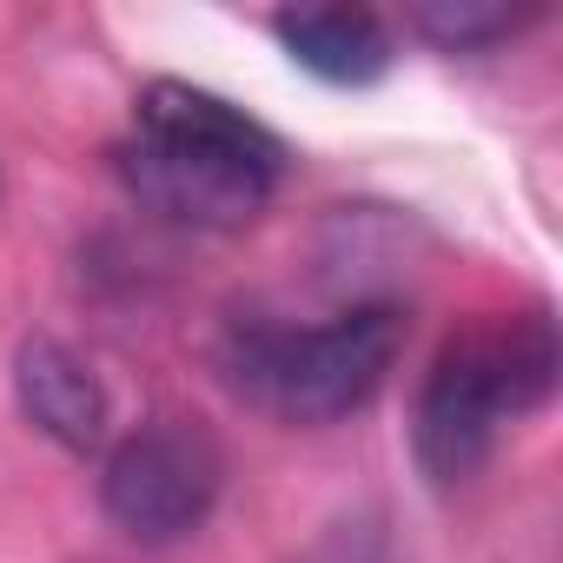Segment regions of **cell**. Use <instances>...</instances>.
I'll list each match as a JSON object with an SVG mask.
<instances>
[{
    "mask_svg": "<svg viewBox=\"0 0 563 563\" xmlns=\"http://www.w3.org/2000/svg\"><path fill=\"white\" fill-rule=\"evenodd\" d=\"M286 166L292 153L272 126L192 80H153L133 100V133L120 146L133 199L199 232L252 225L272 206Z\"/></svg>",
    "mask_w": 563,
    "mask_h": 563,
    "instance_id": "6da1fadb",
    "label": "cell"
},
{
    "mask_svg": "<svg viewBox=\"0 0 563 563\" xmlns=\"http://www.w3.org/2000/svg\"><path fill=\"white\" fill-rule=\"evenodd\" d=\"M556 372H563V345H556V319L543 306L451 332L418 391V418H411V451H418L424 477L431 484L477 477L490 464L504 424L530 418L556 391Z\"/></svg>",
    "mask_w": 563,
    "mask_h": 563,
    "instance_id": "7a4b0ae2",
    "label": "cell"
},
{
    "mask_svg": "<svg viewBox=\"0 0 563 563\" xmlns=\"http://www.w3.org/2000/svg\"><path fill=\"white\" fill-rule=\"evenodd\" d=\"M405 352L398 306H352L325 325H232L219 345L225 385L278 424H339L378 398Z\"/></svg>",
    "mask_w": 563,
    "mask_h": 563,
    "instance_id": "3957f363",
    "label": "cell"
},
{
    "mask_svg": "<svg viewBox=\"0 0 563 563\" xmlns=\"http://www.w3.org/2000/svg\"><path fill=\"white\" fill-rule=\"evenodd\" d=\"M225 490V451L192 418H153L107 451L100 504L133 543H179L192 537Z\"/></svg>",
    "mask_w": 563,
    "mask_h": 563,
    "instance_id": "277c9868",
    "label": "cell"
},
{
    "mask_svg": "<svg viewBox=\"0 0 563 563\" xmlns=\"http://www.w3.org/2000/svg\"><path fill=\"white\" fill-rule=\"evenodd\" d=\"M14 398L21 418L54 438L60 451H100L107 444V385L93 378V365L60 345V339H27L14 358Z\"/></svg>",
    "mask_w": 563,
    "mask_h": 563,
    "instance_id": "5b68a950",
    "label": "cell"
},
{
    "mask_svg": "<svg viewBox=\"0 0 563 563\" xmlns=\"http://www.w3.org/2000/svg\"><path fill=\"white\" fill-rule=\"evenodd\" d=\"M272 34L325 87H378L398 60V41L372 8H278Z\"/></svg>",
    "mask_w": 563,
    "mask_h": 563,
    "instance_id": "8992f818",
    "label": "cell"
},
{
    "mask_svg": "<svg viewBox=\"0 0 563 563\" xmlns=\"http://www.w3.org/2000/svg\"><path fill=\"white\" fill-rule=\"evenodd\" d=\"M530 21H537V8H504V0H424V8L405 14V27L444 54H484V47L523 34Z\"/></svg>",
    "mask_w": 563,
    "mask_h": 563,
    "instance_id": "52a82bcc",
    "label": "cell"
}]
</instances>
